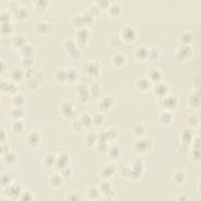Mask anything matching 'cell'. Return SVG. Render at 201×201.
I'll return each mask as SVG.
<instances>
[{"label":"cell","mask_w":201,"mask_h":201,"mask_svg":"<svg viewBox=\"0 0 201 201\" xmlns=\"http://www.w3.org/2000/svg\"><path fill=\"white\" fill-rule=\"evenodd\" d=\"M135 35H136L135 31H134V28H130V27L125 28L123 30V32H122V37L127 41L134 40Z\"/></svg>","instance_id":"obj_1"},{"label":"cell","mask_w":201,"mask_h":201,"mask_svg":"<svg viewBox=\"0 0 201 201\" xmlns=\"http://www.w3.org/2000/svg\"><path fill=\"white\" fill-rule=\"evenodd\" d=\"M191 54H192V49L188 46H184L183 47H182L179 50L177 57H180L181 60H184V59L189 57Z\"/></svg>","instance_id":"obj_2"},{"label":"cell","mask_w":201,"mask_h":201,"mask_svg":"<svg viewBox=\"0 0 201 201\" xmlns=\"http://www.w3.org/2000/svg\"><path fill=\"white\" fill-rule=\"evenodd\" d=\"M114 102V99L110 97H105L102 99V101L100 102V108H104V109H107V108H110Z\"/></svg>","instance_id":"obj_3"},{"label":"cell","mask_w":201,"mask_h":201,"mask_svg":"<svg viewBox=\"0 0 201 201\" xmlns=\"http://www.w3.org/2000/svg\"><path fill=\"white\" fill-rule=\"evenodd\" d=\"M39 140H40V137L38 133H32L28 138V144L32 146H36L39 144Z\"/></svg>","instance_id":"obj_4"},{"label":"cell","mask_w":201,"mask_h":201,"mask_svg":"<svg viewBox=\"0 0 201 201\" xmlns=\"http://www.w3.org/2000/svg\"><path fill=\"white\" fill-rule=\"evenodd\" d=\"M165 105V107L167 108H174L175 105H177V98L173 96H171V97H167L165 98V100L163 101Z\"/></svg>","instance_id":"obj_5"},{"label":"cell","mask_w":201,"mask_h":201,"mask_svg":"<svg viewBox=\"0 0 201 201\" xmlns=\"http://www.w3.org/2000/svg\"><path fill=\"white\" fill-rule=\"evenodd\" d=\"M149 76L152 81H153V82H160V80H161V79H162V75H161V73L160 72V71H158V70L156 69L152 70V71H149Z\"/></svg>","instance_id":"obj_6"},{"label":"cell","mask_w":201,"mask_h":201,"mask_svg":"<svg viewBox=\"0 0 201 201\" xmlns=\"http://www.w3.org/2000/svg\"><path fill=\"white\" fill-rule=\"evenodd\" d=\"M21 54L24 55V57H31L34 52V49L31 46L24 45L21 47Z\"/></svg>","instance_id":"obj_7"},{"label":"cell","mask_w":201,"mask_h":201,"mask_svg":"<svg viewBox=\"0 0 201 201\" xmlns=\"http://www.w3.org/2000/svg\"><path fill=\"white\" fill-rule=\"evenodd\" d=\"M192 39L193 37L191 35L190 33L186 32L182 34V35L180 36V41L182 43H183L184 46H187L192 41Z\"/></svg>","instance_id":"obj_8"},{"label":"cell","mask_w":201,"mask_h":201,"mask_svg":"<svg viewBox=\"0 0 201 201\" xmlns=\"http://www.w3.org/2000/svg\"><path fill=\"white\" fill-rule=\"evenodd\" d=\"M48 25L46 22H39L35 24V30L40 34H44L48 32Z\"/></svg>","instance_id":"obj_9"},{"label":"cell","mask_w":201,"mask_h":201,"mask_svg":"<svg viewBox=\"0 0 201 201\" xmlns=\"http://www.w3.org/2000/svg\"><path fill=\"white\" fill-rule=\"evenodd\" d=\"M23 76H24V75H23V72L19 69L13 70V71H11L10 73L11 79H12L13 81H15V82H19V81H21V80H22V78H23Z\"/></svg>","instance_id":"obj_10"},{"label":"cell","mask_w":201,"mask_h":201,"mask_svg":"<svg viewBox=\"0 0 201 201\" xmlns=\"http://www.w3.org/2000/svg\"><path fill=\"white\" fill-rule=\"evenodd\" d=\"M136 56L139 59H145L149 57V50L145 47L138 48L136 51Z\"/></svg>","instance_id":"obj_11"},{"label":"cell","mask_w":201,"mask_h":201,"mask_svg":"<svg viewBox=\"0 0 201 201\" xmlns=\"http://www.w3.org/2000/svg\"><path fill=\"white\" fill-rule=\"evenodd\" d=\"M149 81L146 79H140V80H138L137 82V87L139 89V90H141V91H144V90H146V89L149 88Z\"/></svg>","instance_id":"obj_12"},{"label":"cell","mask_w":201,"mask_h":201,"mask_svg":"<svg viewBox=\"0 0 201 201\" xmlns=\"http://www.w3.org/2000/svg\"><path fill=\"white\" fill-rule=\"evenodd\" d=\"M167 91V87L164 84H159L155 87V92L159 96H164Z\"/></svg>","instance_id":"obj_13"},{"label":"cell","mask_w":201,"mask_h":201,"mask_svg":"<svg viewBox=\"0 0 201 201\" xmlns=\"http://www.w3.org/2000/svg\"><path fill=\"white\" fill-rule=\"evenodd\" d=\"M13 44L16 46H18V47H22V46H24V45H26L25 44V40H24V37L21 36V35H17L13 37Z\"/></svg>","instance_id":"obj_14"},{"label":"cell","mask_w":201,"mask_h":201,"mask_svg":"<svg viewBox=\"0 0 201 201\" xmlns=\"http://www.w3.org/2000/svg\"><path fill=\"white\" fill-rule=\"evenodd\" d=\"M115 166H113V165H108V166H106L104 169H103V171H102V174L104 175L105 177H111L113 174H114L115 172Z\"/></svg>","instance_id":"obj_15"},{"label":"cell","mask_w":201,"mask_h":201,"mask_svg":"<svg viewBox=\"0 0 201 201\" xmlns=\"http://www.w3.org/2000/svg\"><path fill=\"white\" fill-rule=\"evenodd\" d=\"M135 146L138 148V150L139 152H144L148 149L149 144L147 143V141L146 140H140L137 141Z\"/></svg>","instance_id":"obj_16"},{"label":"cell","mask_w":201,"mask_h":201,"mask_svg":"<svg viewBox=\"0 0 201 201\" xmlns=\"http://www.w3.org/2000/svg\"><path fill=\"white\" fill-rule=\"evenodd\" d=\"M124 61H125V59H124V57L123 55H122L121 54H115L114 56L113 57V61L116 65H123V63H124Z\"/></svg>","instance_id":"obj_17"},{"label":"cell","mask_w":201,"mask_h":201,"mask_svg":"<svg viewBox=\"0 0 201 201\" xmlns=\"http://www.w3.org/2000/svg\"><path fill=\"white\" fill-rule=\"evenodd\" d=\"M12 129L16 134H21L24 130V125L21 121H17L14 123L13 126L12 127Z\"/></svg>","instance_id":"obj_18"},{"label":"cell","mask_w":201,"mask_h":201,"mask_svg":"<svg viewBox=\"0 0 201 201\" xmlns=\"http://www.w3.org/2000/svg\"><path fill=\"white\" fill-rule=\"evenodd\" d=\"M50 183L53 186L57 187L62 183V178L60 175H53V177L50 178Z\"/></svg>","instance_id":"obj_19"},{"label":"cell","mask_w":201,"mask_h":201,"mask_svg":"<svg viewBox=\"0 0 201 201\" xmlns=\"http://www.w3.org/2000/svg\"><path fill=\"white\" fill-rule=\"evenodd\" d=\"M20 186H11L8 188V194L9 196H18L20 194Z\"/></svg>","instance_id":"obj_20"},{"label":"cell","mask_w":201,"mask_h":201,"mask_svg":"<svg viewBox=\"0 0 201 201\" xmlns=\"http://www.w3.org/2000/svg\"><path fill=\"white\" fill-rule=\"evenodd\" d=\"M192 139V131L189 130H185L183 131V137H182V140H183V144L188 145L189 141Z\"/></svg>","instance_id":"obj_21"},{"label":"cell","mask_w":201,"mask_h":201,"mask_svg":"<svg viewBox=\"0 0 201 201\" xmlns=\"http://www.w3.org/2000/svg\"><path fill=\"white\" fill-rule=\"evenodd\" d=\"M200 95L199 94H195V95L192 96L190 97V99H189V103L193 107H197V108H199L200 106Z\"/></svg>","instance_id":"obj_22"},{"label":"cell","mask_w":201,"mask_h":201,"mask_svg":"<svg viewBox=\"0 0 201 201\" xmlns=\"http://www.w3.org/2000/svg\"><path fill=\"white\" fill-rule=\"evenodd\" d=\"M111 191V186L110 184L108 182H104L102 183V185H100V192H102L104 193V195L107 194L108 192Z\"/></svg>","instance_id":"obj_23"},{"label":"cell","mask_w":201,"mask_h":201,"mask_svg":"<svg viewBox=\"0 0 201 201\" xmlns=\"http://www.w3.org/2000/svg\"><path fill=\"white\" fill-rule=\"evenodd\" d=\"M5 160L7 163L13 164L16 161V156L12 152H7L5 155Z\"/></svg>","instance_id":"obj_24"},{"label":"cell","mask_w":201,"mask_h":201,"mask_svg":"<svg viewBox=\"0 0 201 201\" xmlns=\"http://www.w3.org/2000/svg\"><path fill=\"white\" fill-rule=\"evenodd\" d=\"M27 10L24 9V8H18V9L15 10V14L16 16L18 17V18H26L27 16Z\"/></svg>","instance_id":"obj_25"},{"label":"cell","mask_w":201,"mask_h":201,"mask_svg":"<svg viewBox=\"0 0 201 201\" xmlns=\"http://www.w3.org/2000/svg\"><path fill=\"white\" fill-rule=\"evenodd\" d=\"M171 119H172V116H171V115L168 113H163L162 115H161V116H160V120L163 123H168L171 122Z\"/></svg>","instance_id":"obj_26"},{"label":"cell","mask_w":201,"mask_h":201,"mask_svg":"<svg viewBox=\"0 0 201 201\" xmlns=\"http://www.w3.org/2000/svg\"><path fill=\"white\" fill-rule=\"evenodd\" d=\"M13 102H14V105H16V107L21 108L22 105H23L24 103V100L21 95L16 96V97H14V99H13Z\"/></svg>","instance_id":"obj_27"},{"label":"cell","mask_w":201,"mask_h":201,"mask_svg":"<svg viewBox=\"0 0 201 201\" xmlns=\"http://www.w3.org/2000/svg\"><path fill=\"white\" fill-rule=\"evenodd\" d=\"M23 113H24V112L22 111L21 108L17 107V108H14L12 111V117H13L14 119H18V118L21 116Z\"/></svg>","instance_id":"obj_28"},{"label":"cell","mask_w":201,"mask_h":201,"mask_svg":"<svg viewBox=\"0 0 201 201\" xmlns=\"http://www.w3.org/2000/svg\"><path fill=\"white\" fill-rule=\"evenodd\" d=\"M108 151H109V156H111V158L115 159V158H117L119 156V149H118V148L116 147V146L111 147Z\"/></svg>","instance_id":"obj_29"},{"label":"cell","mask_w":201,"mask_h":201,"mask_svg":"<svg viewBox=\"0 0 201 201\" xmlns=\"http://www.w3.org/2000/svg\"><path fill=\"white\" fill-rule=\"evenodd\" d=\"M96 138H97V137L94 135V134H89L86 137V139H85V142L86 144H87L88 145H94V143L95 142Z\"/></svg>","instance_id":"obj_30"},{"label":"cell","mask_w":201,"mask_h":201,"mask_svg":"<svg viewBox=\"0 0 201 201\" xmlns=\"http://www.w3.org/2000/svg\"><path fill=\"white\" fill-rule=\"evenodd\" d=\"M85 70L87 71V73H94L95 71L97 70V68L95 67V64H90V63H87L86 66H85Z\"/></svg>","instance_id":"obj_31"},{"label":"cell","mask_w":201,"mask_h":201,"mask_svg":"<svg viewBox=\"0 0 201 201\" xmlns=\"http://www.w3.org/2000/svg\"><path fill=\"white\" fill-rule=\"evenodd\" d=\"M184 178H185V174L182 172H177L174 175V180L177 183H182L183 182Z\"/></svg>","instance_id":"obj_32"},{"label":"cell","mask_w":201,"mask_h":201,"mask_svg":"<svg viewBox=\"0 0 201 201\" xmlns=\"http://www.w3.org/2000/svg\"><path fill=\"white\" fill-rule=\"evenodd\" d=\"M80 121H81L82 125L87 126L89 125V124L91 123V121H92V118H91L89 115L85 114L82 116V117L81 118V119H80Z\"/></svg>","instance_id":"obj_33"},{"label":"cell","mask_w":201,"mask_h":201,"mask_svg":"<svg viewBox=\"0 0 201 201\" xmlns=\"http://www.w3.org/2000/svg\"><path fill=\"white\" fill-rule=\"evenodd\" d=\"M119 11H120V7H119V6H118V5L116 4H113V6H111L110 10H109L110 13L113 16L118 15L119 13Z\"/></svg>","instance_id":"obj_34"},{"label":"cell","mask_w":201,"mask_h":201,"mask_svg":"<svg viewBox=\"0 0 201 201\" xmlns=\"http://www.w3.org/2000/svg\"><path fill=\"white\" fill-rule=\"evenodd\" d=\"M62 109L64 114L65 115H70L72 113V108H71V104H69V103L64 104V105L62 106Z\"/></svg>","instance_id":"obj_35"},{"label":"cell","mask_w":201,"mask_h":201,"mask_svg":"<svg viewBox=\"0 0 201 201\" xmlns=\"http://www.w3.org/2000/svg\"><path fill=\"white\" fill-rule=\"evenodd\" d=\"M92 121L94 122V123L97 124V125H99V124L102 123L103 121H104V117H103L102 115L97 114L96 116H94V117L92 119Z\"/></svg>","instance_id":"obj_36"},{"label":"cell","mask_w":201,"mask_h":201,"mask_svg":"<svg viewBox=\"0 0 201 201\" xmlns=\"http://www.w3.org/2000/svg\"><path fill=\"white\" fill-rule=\"evenodd\" d=\"M45 163L47 166H52L53 164L55 163V158H54V156L53 155H50H50L46 156Z\"/></svg>","instance_id":"obj_37"},{"label":"cell","mask_w":201,"mask_h":201,"mask_svg":"<svg viewBox=\"0 0 201 201\" xmlns=\"http://www.w3.org/2000/svg\"><path fill=\"white\" fill-rule=\"evenodd\" d=\"M99 194H100L99 190H98L97 188H94V187L91 188V189L89 190V196L91 197H92V198H94V199L97 198Z\"/></svg>","instance_id":"obj_38"},{"label":"cell","mask_w":201,"mask_h":201,"mask_svg":"<svg viewBox=\"0 0 201 201\" xmlns=\"http://www.w3.org/2000/svg\"><path fill=\"white\" fill-rule=\"evenodd\" d=\"M11 182V177L10 175L8 174H4L2 175V186H8V184L10 183Z\"/></svg>","instance_id":"obj_39"},{"label":"cell","mask_w":201,"mask_h":201,"mask_svg":"<svg viewBox=\"0 0 201 201\" xmlns=\"http://www.w3.org/2000/svg\"><path fill=\"white\" fill-rule=\"evenodd\" d=\"M22 63H23V65H24V66H31L33 64L32 57H24Z\"/></svg>","instance_id":"obj_40"},{"label":"cell","mask_w":201,"mask_h":201,"mask_svg":"<svg viewBox=\"0 0 201 201\" xmlns=\"http://www.w3.org/2000/svg\"><path fill=\"white\" fill-rule=\"evenodd\" d=\"M89 13H91V16L92 15H96V14H98L99 13V10H98V7L97 6H91L90 10H89Z\"/></svg>","instance_id":"obj_41"},{"label":"cell","mask_w":201,"mask_h":201,"mask_svg":"<svg viewBox=\"0 0 201 201\" xmlns=\"http://www.w3.org/2000/svg\"><path fill=\"white\" fill-rule=\"evenodd\" d=\"M149 57L151 59H156L158 57V51L155 49H152L149 51Z\"/></svg>","instance_id":"obj_42"}]
</instances>
